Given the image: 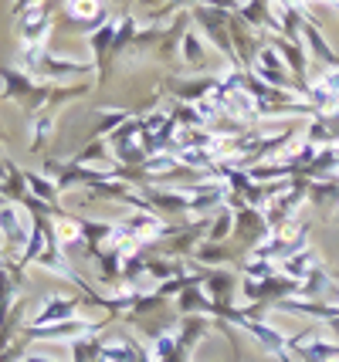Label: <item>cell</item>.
Returning <instances> with one entry per match:
<instances>
[{
	"label": "cell",
	"instance_id": "cell-3",
	"mask_svg": "<svg viewBox=\"0 0 339 362\" xmlns=\"http://www.w3.org/2000/svg\"><path fill=\"white\" fill-rule=\"evenodd\" d=\"M200 51H204V47L197 41V34H187V37H183V54H187V62H197Z\"/></svg>",
	"mask_w": 339,
	"mask_h": 362
},
{
	"label": "cell",
	"instance_id": "cell-5",
	"mask_svg": "<svg viewBox=\"0 0 339 362\" xmlns=\"http://www.w3.org/2000/svg\"><path fill=\"white\" fill-rule=\"evenodd\" d=\"M278 4H285V7H299L302 0H278Z\"/></svg>",
	"mask_w": 339,
	"mask_h": 362
},
{
	"label": "cell",
	"instance_id": "cell-2",
	"mask_svg": "<svg viewBox=\"0 0 339 362\" xmlns=\"http://www.w3.org/2000/svg\"><path fill=\"white\" fill-rule=\"evenodd\" d=\"M68 14L79 17V21H88V17L98 14V0H65Z\"/></svg>",
	"mask_w": 339,
	"mask_h": 362
},
{
	"label": "cell",
	"instance_id": "cell-1",
	"mask_svg": "<svg viewBox=\"0 0 339 362\" xmlns=\"http://www.w3.org/2000/svg\"><path fill=\"white\" fill-rule=\"evenodd\" d=\"M255 64H258V75H265L272 85H285V71H282V64H278V51H275V47H261Z\"/></svg>",
	"mask_w": 339,
	"mask_h": 362
},
{
	"label": "cell",
	"instance_id": "cell-6",
	"mask_svg": "<svg viewBox=\"0 0 339 362\" xmlns=\"http://www.w3.org/2000/svg\"><path fill=\"white\" fill-rule=\"evenodd\" d=\"M336 4H339V0H336Z\"/></svg>",
	"mask_w": 339,
	"mask_h": 362
},
{
	"label": "cell",
	"instance_id": "cell-4",
	"mask_svg": "<svg viewBox=\"0 0 339 362\" xmlns=\"http://www.w3.org/2000/svg\"><path fill=\"white\" fill-rule=\"evenodd\" d=\"M227 227H231V214H221V217H217V223H214V230H210V240H214V244H217V240H224Z\"/></svg>",
	"mask_w": 339,
	"mask_h": 362
}]
</instances>
